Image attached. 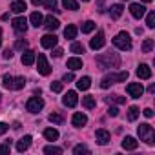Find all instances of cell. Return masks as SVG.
<instances>
[{
    "mask_svg": "<svg viewBox=\"0 0 155 155\" xmlns=\"http://www.w3.org/2000/svg\"><path fill=\"white\" fill-rule=\"evenodd\" d=\"M99 69H110V68H119L120 66V57L117 53H102L95 58Z\"/></svg>",
    "mask_w": 155,
    "mask_h": 155,
    "instance_id": "obj_1",
    "label": "cell"
},
{
    "mask_svg": "<svg viewBox=\"0 0 155 155\" xmlns=\"http://www.w3.org/2000/svg\"><path fill=\"white\" fill-rule=\"evenodd\" d=\"M128 79V71H119V73H108L102 77L101 81V88L102 90H108L111 84H117V82H124Z\"/></svg>",
    "mask_w": 155,
    "mask_h": 155,
    "instance_id": "obj_2",
    "label": "cell"
},
{
    "mask_svg": "<svg viewBox=\"0 0 155 155\" xmlns=\"http://www.w3.org/2000/svg\"><path fill=\"white\" fill-rule=\"evenodd\" d=\"M113 46H115L117 49H120V51H130V49H131V37H130L126 31H120V33H117L115 38H113Z\"/></svg>",
    "mask_w": 155,
    "mask_h": 155,
    "instance_id": "obj_3",
    "label": "cell"
},
{
    "mask_svg": "<svg viewBox=\"0 0 155 155\" xmlns=\"http://www.w3.org/2000/svg\"><path fill=\"white\" fill-rule=\"evenodd\" d=\"M137 133H139L140 140H144L146 144H150V146L155 144V130L150 124H140L139 130H137Z\"/></svg>",
    "mask_w": 155,
    "mask_h": 155,
    "instance_id": "obj_4",
    "label": "cell"
},
{
    "mask_svg": "<svg viewBox=\"0 0 155 155\" xmlns=\"http://www.w3.org/2000/svg\"><path fill=\"white\" fill-rule=\"evenodd\" d=\"M35 62H37V69H38V73L40 75H49L51 73V66L48 64V58H46V55H38L37 58H35Z\"/></svg>",
    "mask_w": 155,
    "mask_h": 155,
    "instance_id": "obj_5",
    "label": "cell"
},
{
    "mask_svg": "<svg viewBox=\"0 0 155 155\" xmlns=\"http://www.w3.org/2000/svg\"><path fill=\"white\" fill-rule=\"evenodd\" d=\"M42 108H44V101H42L40 97H31V99L26 102V110H28L29 113H38Z\"/></svg>",
    "mask_w": 155,
    "mask_h": 155,
    "instance_id": "obj_6",
    "label": "cell"
},
{
    "mask_svg": "<svg viewBox=\"0 0 155 155\" xmlns=\"http://www.w3.org/2000/svg\"><path fill=\"white\" fill-rule=\"evenodd\" d=\"M126 91H128V95H130L131 99H140L142 93H144V88H142V84H139V82H131V84L126 86Z\"/></svg>",
    "mask_w": 155,
    "mask_h": 155,
    "instance_id": "obj_7",
    "label": "cell"
},
{
    "mask_svg": "<svg viewBox=\"0 0 155 155\" xmlns=\"http://www.w3.org/2000/svg\"><path fill=\"white\" fill-rule=\"evenodd\" d=\"M57 42H58V38H57V35L53 33H48V35H44L42 38H40V44H42V48H48V49H53L55 46H57Z\"/></svg>",
    "mask_w": 155,
    "mask_h": 155,
    "instance_id": "obj_8",
    "label": "cell"
},
{
    "mask_svg": "<svg viewBox=\"0 0 155 155\" xmlns=\"http://www.w3.org/2000/svg\"><path fill=\"white\" fill-rule=\"evenodd\" d=\"M106 42V37H104V31H97V35L90 40V48L91 49H101Z\"/></svg>",
    "mask_w": 155,
    "mask_h": 155,
    "instance_id": "obj_9",
    "label": "cell"
},
{
    "mask_svg": "<svg viewBox=\"0 0 155 155\" xmlns=\"http://www.w3.org/2000/svg\"><path fill=\"white\" fill-rule=\"evenodd\" d=\"M77 102H79V97H77L75 91H68V93L62 97V104H64L66 108H75Z\"/></svg>",
    "mask_w": 155,
    "mask_h": 155,
    "instance_id": "obj_10",
    "label": "cell"
},
{
    "mask_svg": "<svg viewBox=\"0 0 155 155\" xmlns=\"http://www.w3.org/2000/svg\"><path fill=\"white\" fill-rule=\"evenodd\" d=\"M95 139H97V144H101V146H106L108 142H110V131L108 130H104V128H101V130H97L95 131Z\"/></svg>",
    "mask_w": 155,
    "mask_h": 155,
    "instance_id": "obj_11",
    "label": "cell"
},
{
    "mask_svg": "<svg viewBox=\"0 0 155 155\" xmlns=\"http://www.w3.org/2000/svg\"><path fill=\"white\" fill-rule=\"evenodd\" d=\"M86 122H88V117H86L84 113H81V111L73 113V117H71V124H73L75 128H82V126H86Z\"/></svg>",
    "mask_w": 155,
    "mask_h": 155,
    "instance_id": "obj_12",
    "label": "cell"
},
{
    "mask_svg": "<svg viewBox=\"0 0 155 155\" xmlns=\"http://www.w3.org/2000/svg\"><path fill=\"white\" fill-rule=\"evenodd\" d=\"M13 29H15L17 33H26V31H28V20H26L24 17H17V18L13 20Z\"/></svg>",
    "mask_w": 155,
    "mask_h": 155,
    "instance_id": "obj_13",
    "label": "cell"
},
{
    "mask_svg": "<svg viewBox=\"0 0 155 155\" xmlns=\"http://www.w3.org/2000/svg\"><path fill=\"white\" fill-rule=\"evenodd\" d=\"M137 77H139V79H142V81H148L150 77H151L150 66H148V64H139V68H137Z\"/></svg>",
    "mask_w": 155,
    "mask_h": 155,
    "instance_id": "obj_14",
    "label": "cell"
},
{
    "mask_svg": "<svg viewBox=\"0 0 155 155\" xmlns=\"http://www.w3.org/2000/svg\"><path fill=\"white\" fill-rule=\"evenodd\" d=\"M130 13H131V17H135V18H142V17L146 15V8H144L142 4H131V6H130Z\"/></svg>",
    "mask_w": 155,
    "mask_h": 155,
    "instance_id": "obj_15",
    "label": "cell"
},
{
    "mask_svg": "<svg viewBox=\"0 0 155 155\" xmlns=\"http://www.w3.org/2000/svg\"><path fill=\"white\" fill-rule=\"evenodd\" d=\"M35 58H37V55H35V51H31V49H26V51L22 53V64H24V66H33V64H35Z\"/></svg>",
    "mask_w": 155,
    "mask_h": 155,
    "instance_id": "obj_16",
    "label": "cell"
},
{
    "mask_svg": "<svg viewBox=\"0 0 155 155\" xmlns=\"http://www.w3.org/2000/svg\"><path fill=\"white\" fill-rule=\"evenodd\" d=\"M31 140H33V139H31V135H24L20 140H17V150H18L20 153H22V151H26V150L31 146Z\"/></svg>",
    "mask_w": 155,
    "mask_h": 155,
    "instance_id": "obj_17",
    "label": "cell"
},
{
    "mask_svg": "<svg viewBox=\"0 0 155 155\" xmlns=\"http://www.w3.org/2000/svg\"><path fill=\"white\" fill-rule=\"evenodd\" d=\"M44 26H46V29H49V31H55V29H58V26H60V22L53 17V15H49V17H46L44 18Z\"/></svg>",
    "mask_w": 155,
    "mask_h": 155,
    "instance_id": "obj_18",
    "label": "cell"
},
{
    "mask_svg": "<svg viewBox=\"0 0 155 155\" xmlns=\"http://www.w3.org/2000/svg\"><path fill=\"white\" fill-rule=\"evenodd\" d=\"M29 24H31L33 28H38V26H42V24H44V17H42L38 11L31 13V15H29Z\"/></svg>",
    "mask_w": 155,
    "mask_h": 155,
    "instance_id": "obj_19",
    "label": "cell"
},
{
    "mask_svg": "<svg viewBox=\"0 0 155 155\" xmlns=\"http://www.w3.org/2000/svg\"><path fill=\"white\" fill-rule=\"evenodd\" d=\"M137 146H139V142H137L135 137H130V135L124 137V140H122V148H124V150H135Z\"/></svg>",
    "mask_w": 155,
    "mask_h": 155,
    "instance_id": "obj_20",
    "label": "cell"
},
{
    "mask_svg": "<svg viewBox=\"0 0 155 155\" xmlns=\"http://www.w3.org/2000/svg\"><path fill=\"white\" fill-rule=\"evenodd\" d=\"M26 2H24V0H15V2L11 4V11L13 13H17V15H20V13H24L26 11Z\"/></svg>",
    "mask_w": 155,
    "mask_h": 155,
    "instance_id": "obj_21",
    "label": "cell"
},
{
    "mask_svg": "<svg viewBox=\"0 0 155 155\" xmlns=\"http://www.w3.org/2000/svg\"><path fill=\"white\" fill-rule=\"evenodd\" d=\"M68 68H69L71 71L81 69V68H82V60H81L79 57H71V58H68Z\"/></svg>",
    "mask_w": 155,
    "mask_h": 155,
    "instance_id": "obj_22",
    "label": "cell"
},
{
    "mask_svg": "<svg viewBox=\"0 0 155 155\" xmlns=\"http://www.w3.org/2000/svg\"><path fill=\"white\" fill-rule=\"evenodd\" d=\"M90 86H91V79H90V77H82V79L77 81V88H79L81 91H86Z\"/></svg>",
    "mask_w": 155,
    "mask_h": 155,
    "instance_id": "obj_23",
    "label": "cell"
},
{
    "mask_svg": "<svg viewBox=\"0 0 155 155\" xmlns=\"http://www.w3.org/2000/svg\"><path fill=\"white\" fill-rule=\"evenodd\" d=\"M77 31H79V29H77V26L69 24V26L64 29V37H66V38H69V40H73V38L77 37Z\"/></svg>",
    "mask_w": 155,
    "mask_h": 155,
    "instance_id": "obj_24",
    "label": "cell"
},
{
    "mask_svg": "<svg viewBox=\"0 0 155 155\" xmlns=\"http://www.w3.org/2000/svg\"><path fill=\"white\" fill-rule=\"evenodd\" d=\"M122 11H124L122 4H115V6L110 8V15H111V18H119V17L122 15Z\"/></svg>",
    "mask_w": 155,
    "mask_h": 155,
    "instance_id": "obj_25",
    "label": "cell"
},
{
    "mask_svg": "<svg viewBox=\"0 0 155 155\" xmlns=\"http://www.w3.org/2000/svg\"><path fill=\"white\" fill-rule=\"evenodd\" d=\"M82 106L88 108V110H93V108H95V97H93V95H86V97H82Z\"/></svg>",
    "mask_w": 155,
    "mask_h": 155,
    "instance_id": "obj_26",
    "label": "cell"
},
{
    "mask_svg": "<svg viewBox=\"0 0 155 155\" xmlns=\"http://www.w3.org/2000/svg\"><path fill=\"white\" fill-rule=\"evenodd\" d=\"M44 137H46L48 140H57V139H58V130L48 128V130H44Z\"/></svg>",
    "mask_w": 155,
    "mask_h": 155,
    "instance_id": "obj_27",
    "label": "cell"
},
{
    "mask_svg": "<svg viewBox=\"0 0 155 155\" xmlns=\"http://www.w3.org/2000/svg\"><path fill=\"white\" fill-rule=\"evenodd\" d=\"M62 6H64V9H69V11L79 9V2L77 0H62Z\"/></svg>",
    "mask_w": 155,
    "mask_h": 155,
    "instance_id": "obj_28",
    "label": "cell"
},
{
    "mask_svg": "<svg viewBox=\"0 0 155 155\" xmlns=\"http://www.w3.org/2000/svg\"><path fill=\"white\" fill-rule=\"evenodd\" d=\"M139 115H140V110H139L137 106H131V108L128 110V120H131V122H133V120H137V117H139Z\"/></svg>",
    "mask_w": 155,
    "mask_h": 155,
    "instance_id": "obj_29",
    "label": "cell"
},
{
    "mask_svg": "<svg viewBox=\"0 0 155 155\" xmlns=\"http://www.w3.org/2000/svg\"><path fill=\"white\" fill-rule=\"evenodd\" d=\"M108 104H111V102H115V104H124L126 102V99L124 97H119V95H110V97H106L104 99Z\"/></svg>",
    "mask_w": 155,
    "mask_h": 155,
    "instance_id": "obj_30",
    "label": "cell"
},
{
    "mask_svg": "<svg viewBox=\"0 0 155 155\" xmlns=\"http://www.w3.org/2000/svg\"><path fill=\"white\" fill-rule=\"evenodd\" d=\"M26 86V79L24 77H15L13 79V90H22Z\"/></svg>",
    "mask_w": 155,
    "mask_h": 155,
    "instance_id": "obj_31",
    "label": "cell"
},
{
    "mask_svg": "<svg viewBox=\"0 0 155 155\" xmlns=\"http://www.w3.org/2000/svg\"><path fill=\"white\" fill-rule=\"evenodd\" d=\"M13 79H15V77H11V75H4L2 86H4L6 90H13Z\"/></svg>",
    "mask_w": 155,
    "mask_h": 155,
    "instance_id": "obj_32",
    "label": "cell"
},
{
    "mask_svg": "<svg viewBox=\"0 0 155 155\" xmlns=\"http://www.w3.org/2000/svg\"><path fill=\"white\" fill-rule=\"evenodd\" d=\"M95 28H97V26H95V22H93V20H86V22L82 24V28H81V29H82V33H91Z\"/></svg>",
    "mask_w": 155,
    "mask_h": 155,
    "instance_id": "obj_33",
    "label": "cell"
},
{
    "mask_svg": "<svg viewBox=\"0 0 155 155\" xmlns=\"http://www.w3.org/2000/svg\"><path fill=\"white\" fill-rule=\"evenodd\" d=\"M44 153H48V155H53V153H55V155H60V153H62V148L51 144V146H46V148H44Z\"/></svg>",
    "mask_w": 155,
    "mask_h": 155,
    "instance_id": "obj_34",
    "label": "cell"
},
{
    "mask_svg": "<svg viewBox=\"0 0 155 155\" xmlns=\"http://www.w3.org/2000/svg\"><path fill=\"white\" fill-rule=\"evenodd\" d=\"M73 153H75V155H82V153H90V148H88V146H84V144H77V146L73 148Z\"/></svg>",
    "mask_w": 155,
    "mask_h": 155,
    "instance_id": "obj_35",
    "label": "cell"
},
{
    "mask_svg": "<svg viewBox=\"0 0 155 155\" xmlns=\"http://www.w3.org/2000/svg\"><path fill=\"white\" fill-rule=\"evenodd\" d=\"M71 53H75V55L84 53V46H82L81 42H73V44H71Z\"/></svg>",
    "mask_w": 155,
    "mask_h": 155,
    "instance_id": "obj_36",
    "label": "cell"
},
{
    "mask_svg": "<svg viewBox=\"0 0 155 155\" xmlns=\"http://www.w3.org/2000/svg\"><path fill=\"white\" fill-rule=\"evenodd\" d=\"M44 6H46V9H49V11H55V13L60 11V9H57V0H44Z\"/></svg>",
    "mask_w": 155,
    "mask_h": 155,
    "instance_id": "obj_37",
    "label": "cell"
},
{
    "mask_svg": "<svg viewBox=\"0 0 155 155\" xmlns=\"http://www.w3.org/2000/svg\"><path fill=\"white\" fill-rule=\"evenodd\" d=\"M151 49H153V40L151 38H146L142 42V53H151Z\"/></svg>",
    "mask_w": 155,
    "mask_h": 155,
    "instance_id": "obj_38",
    "label": "cell"
},
{
    "mask_svg": "<svg viewBox=\"0 0 155 155\" xmlns=\"http://www.w3.org/2000/svg\"><path fill=\"white\" fill-rule=\"evenodd\" d=\"M146 26H148L150 29H153V28H155V13H153V11H150V13H148V17H146Z\"/></svg>",
    "mask_w": 155,
    "mask_h": 155,
    "instance_id": "obj_39",
    "label": "cell"
},
{
    "mask_svg": "<svg viewBox=\"0 0 155 155\" xmlns=\"http://www.w3.org/2000/svg\"><path fill=\"white\" fill-rule=\"evenodd\" d=\"M48 119H49V122H53V124H60V122L64 120V119H62V115H58V113H51Z\"/></svg>",
    "mask_w": 155,
    "mask_h": 155,
    "instance_id": "obj_40",
    "label": "cell"
},
{
    "mask_svg": "<svg viewBox=\"0 0 155 155\" xmlns=\"http://www.w3.org/2000/svg\"><path fill=\"white\" fill-rule=\"evenodd\" d=\"M26 48H28V40L20 38V40H17V42H15V49H22V51H24Z\"/></svg>",
    "mask_w": 155,
    "mask_h": 155,
    "instance_id": "obj_41",
    "label": "cell"
},
{
    "mask_svg": "<svg viewBox=\"0 0 155 155\" xmlns=\"http://www.w3.org/2000/svg\"><path fill=\"white\" fill-rule=\"evenodd\" d=\"M51 91L60 93L62 91V82H51Z\"/></svg>",
    "mask_w": 155,
    "mask_h": 155,
    "instance_id": "obj_42",
    "label": "cell"
},
{
    "mask_svg": "<svg viewBox=\"0 0 155 155\" xmlns=\"http://www.w3.org/2000/svg\"><path fill=\"white\" fill-rule=\"evenodd\" d=\"M9 150H11V144H9V142L0 144V153H9Z\"/></svg>",
    "mask_w": 155,
    "mask_h": 155,
    "instance_id": "obj_43",
    "label": "cell"
},
{
    "mask_svg": "<svg viewBox=\"0 0 155 155\" xmlns=\"http://www.w3.org/2000/svg\"><path fill=\"white\" fill-rule=\"evenodd\" d=\"M75 79V77H73V73H66L64 77H62V82H71Z\"/></svg>",
    "mask_w": 155,
    "mask_h": 155,
    "instance_id": "obj_44",
    "label": "cell"
},
{
    "mask_svg": "<svg viewBox=\"0 0 155 155\" xmlns=\"http://www.w3.org/2000/svg\"><path fill=\"white\" fill-rule=\"evenodd\" d=\"M108 115H110V117H117V115H119V110H117L115 106H111V108L108 110Z\"/></svg>",
    "mask_w": 155,
    "mask_h": 155,
    "instance_id": "obj_45",
    "label": "cell"
},
{
    "mask_svg": "<svg viewBox=\"0 0 155 155\" xmlns=\"http://www.w3.org/2000/svg\"><path fill=\"white\" fill-rule=\"evenodd\" d=\"M8 130H9V126H8L6 122H0V135H4Z\"/></svg>",
    "mask_w": 155,
    "mask_h": 155,
    "instance_id": "obj_46",
    "label": "cell"
},
{
    "mask_svg": "<svg viewBox=\"0 0 155 155\" xmlns=\"http://www.w3.org/2000/svg\"><path fill=\"white\" fill-rule=\"evenodd\" d=\"M142 113H144V117H148V119H151V117H153V110H151V108L142 110Z\"/></svg>",
    "mask_w": 155,
    "mask_h": 155,
    "instance_id": "obj_47",
    "label": "cell"
},
{
    "mask_svg": "<svg viewBox=\"0 0 155 155\" xmlns=\"http://www.w3.org/2000/svg\"><path fill=\"white\" fill-rule=\"evenodd\" d=\"M62 53H64V51H62V49H60V48H55V49H53V53H51V55H53V57H57V58H58V57H62Z\"/></svg>",
    "mask_w": 155,
    "mask_h": 155,
    "instance_id": "obj_48",
    "label": "cell"
},
{
    "mask_svg": "<svg viewBox=\"0 0 155 155\" xmlns=\"http://www.w3.org/2000/svg\"><path fill=\"white\" fill-rule=\"evenodd\" d=\"M11 57H13V51H11V49H6V51H4V58H6V60H9Z\"/></svg>",
    "mask_w": 155,
    "mask_h": 155,
    "instance_id": "obj_49",
    "label": "cell"
},
{
    "mask_svg": "<svg viewBox=\"0 0 155 155\" xmlns=\"http://www.w3.org/2000/svg\"><path fill=\"white\" fill-rule=\"evenodd\" d=\"M31 2H33V4H35V6H38V4H40V2H42V0H31Z\"/></svg>",
    "mask_w": 155,
    "mask_h": 155,
    "instance_id": "obj_50",
    "label": "cell"
},
{
    "mask_svg": "<svg viewBox=\"0 0 155 155\" xmlns=\"http://www.w3.org/2000/svg\"><path fill=\"white\" fill-rule=\"evenodd\" d=\"M142 2H146V4H148V2H151V0H142Z\"/></svg>",
    "mask_w": 155,
    "mask_h": 155,
    "instance_id": "obj_51",
    "label": "cell"
},
{
    "mask_svg": "<svg viewBox=\"0 0 155 155\" xmlns=\"http://www.w3.org/2000/svg\"><path fill=\"white\" fill-rule=\"evenodd\" d=\"M0 35H2V28H0Z\"/></svg>",
    "mask_w": 155,
    "mask_h": 155,
    "instance_id": "obj_52",
    "label": "cell"
},
{
    "mask_svg": "<svg viewBox=\"0 0 155 155\" xmlns=\"http://www.w3.org/2000/svg\"><path fill=\"white\" fill-rule=\"evenodd\" d=\"M0 46H2V38H0Z\"/></svg>",
    "mask_w": 155,
    "mask_h": 155,
    "instance_id": "obj_53",
    "label": "cell"
},
{
    "mask_svg": "<svg viewBox=\"0 0 155 155\" xmlns=\"http://www.w3.org/2000/svg\"><path fill=\"white\" fill-rule=\"evenodd\" d=\"M82 2H90V0H82Z\"/></svg>",
    "mask_w": 155,
    "mask_h": 155,
    "instance_id": "obj_54",
    "label": "cell"
},
{
    "mask_svg": "<svg viewBox=\"0 0 155 155\" xmlns=\"http://www.w3.org/2000/svg\"><path fill=\"white\" fill-rule=\"evenodd\" d=\"M0 99H2V95H0Z\"/></svg>",
    "mask_w": 155,
    "mask_h": 155,
    "instance_id": "obj_55",
    "label": "cell"
}]
</instances>
